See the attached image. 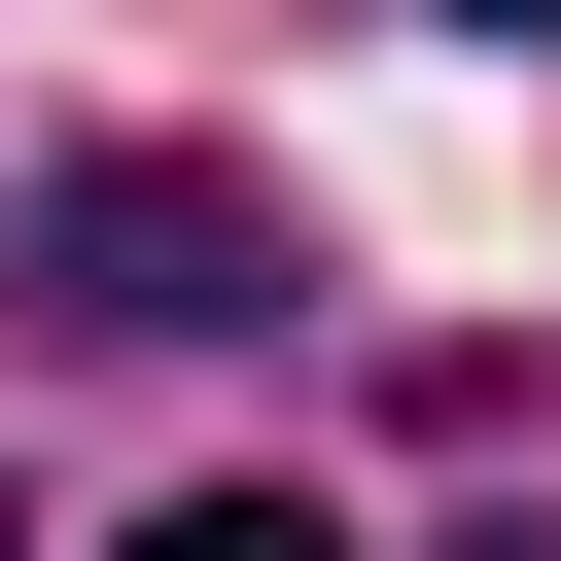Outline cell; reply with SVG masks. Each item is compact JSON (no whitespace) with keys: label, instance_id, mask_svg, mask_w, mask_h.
<instances>
[{"label":"cell","instance_id":"obj_2","mask_svg":"<svg viewBox=\"0 0 561 561\" xmlns=\"http://www.w3.org/2000/svg\"><path fill=\"white\" fill-rule=\"evenodd\" d=\"M105 561H351L316 491H175V526H105Z\"/></svg>","mask_w":561,"mask_h":561},{"label":"cell","instance_id":"obj_1","mask_svg":"<svg viewBox=\"0 0 561 561\" xmlns=\"http://www.w3.org/2000/svg\"><path fill=\"white\" fill-rule=\"evenodd\" d=\"M316 245H280V175H210V140H105V175H35V316L70 351H245Z\"/></svg>","mask_w":561,"mask_h":561},{"label":"cell","instance_id":"obj_3","mask_svg":"<svg viewBox=\"0 0 561 561\" xmlns=\"http://www.w3.org/2000/svg\"><path fill=\"white\" fill-rule=\"evenodd\" d=\"M491 561H561V526H491Z\"/></svg>","mask_w":561,"mask_h":561}]
</instances>
